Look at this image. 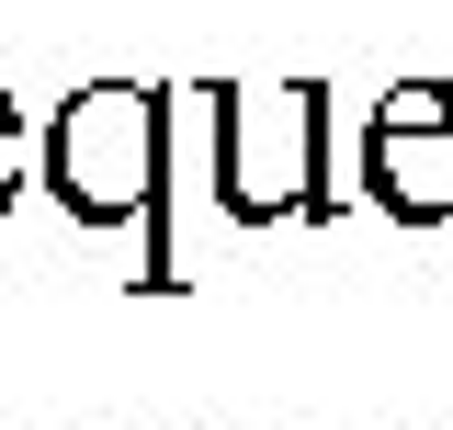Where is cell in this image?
<instances>
[{
  "mask_svg": "<svg viewBox=\"0 0 453 430\" xmlns=\"http://www.w3.org/2000/svg\"><path fill=\"white\" fill-rule=\"evenodd\" d=\"M46 193L80 227H148V295H181L170 261V91L91 80L46 125Z\"/></svg>",
  "mask_w": 453,
  "mask_h": 430,
  "instance_id": "obj_1",
  "label": "cell"
},
{
  "mask_svg": "<svg viewBox=\"0 0 453 430\" xmlns=\"http://www.w3.org/2000/svg\"><path fill=\"white\" fill-rule=\"evenodd\" d=\"M216 103V204L238 227L261 215H329V91L273 80V91H204Z\"/></svg>",
  "mask_w": 453,
  "mask_h": 430,
  "instance_id": "obj_2",
  "label": "cell"
},
{
  "mask_svg": "<svg viewBox=\"0 0 453 430\" xmlns=\"http://www.w3.org/2000/svg\"><path fill=\"white\" fill-rule=\"evenodd\" d=\"M363 193L396 227H442L453 215V80H396L363 113Z\"/></svg>",
  "mask_w": 453,
  "mask_h": 430,
  "instance_id": "obj_3",
  "label": "cell"
},
{
  "mask_svg": "<svg viewBox=\"0 0 453 430\" xmlns=\"http://www.w3.org/2000/svg\"><path fill=\"white\" fill-rule=\"evenodd\" d=\"M12 193H23V113L0 125V215H12Z\"/></svg>",
  "mask_w": 453,
  "mask_h": 430,
  "instance_id": "obj_4",
  "label": "cell"
},
{
  "mask_svg": "<svg viewBox=\"0 0 453 430\" xmlns=\"http://www.w3.org/2000/svg\"><path fill=\"white\" fill-rule=\"evenodd\" d=\"M12 113H23V103H12V91H0V125H12Z\"/></svg>",
  "mask_w": 453,
  "mask_h": 430,
  "instance_id": "obj_5",
  "label": "cell"
}]
</instances>
